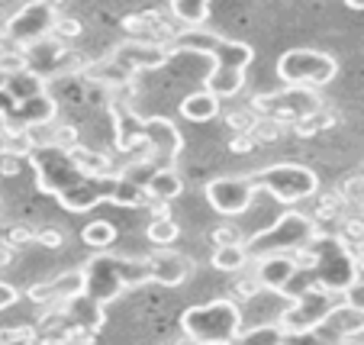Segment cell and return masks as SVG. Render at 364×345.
I'll return each mask as SVG.
<instances>
[{
    "instance_id": "obj_27",
    "label": "cell",
    "mask_w": 364,
    "mask_h": 345,
    "mask_svg": "<svg viewBox=\"0 0 364 345\" xmlns=\"http://www.w3.org/2000/svg\"><path fill=\"white\" fill-rule=\"evenodd\" d=\"M178 235H181V226L174 223V216H161V220L149 223V242L159 245V249H171L178 242Z\"/></svg>"
},
{
    "instance_id": "obj_8",
    "label": "cell",
    "mask_w": 364,
    "mask_h": 345,
    "mask_svg": "<svg viewBox=\"0 0 364 345\" xmlns=\"http://www.w3.org/2000/svg\"><path fill=\"white\" fill-rule=\"evenodd\" d=\"M338 75V62L319 48H290L277 58V78L296 90H319Z\"/></svg>"
},
{
    "instance_id": "obj_43",
    "label": "cell",
    "mask_w": 364,
    "mask_h": 345,
    "mask_svg": "<svg viewBox=\"0 0 364 345\" xmlns=\"http://www.w3.org/2000/svg\"><path fill=\"white\" fill-rule=\"evenodd\" d=\"M168 345H200L197 339H191V336H178V339H171Z\"/></svg>"
},
{
    "instance_id": "obj_31",
    "label": "cell",
    "mask_w": 364,
    "mask_h": 345,
    "mask_svg": "<svg viewBox=\"0 0 364 345\" xmlns=\"http://www.w3.org/2000/svg\"><path fill=\"white\" fill-rule=\"evenodd\" d=\"M81 23L77 20H71V16H58V23H55V39L58 42H65V39H75V36H81Z\"/></svg>"
},
{
    "instance_id": "obj_26",
    "label": "cell",
    "mask_w": 364,
    "mask_h": 345,
    "mask_svg": "<svg viewBox=\"0 0 364 345\" xmlns=\"http://www.w3.org/2000/svg\"><path fill=\"white\" fill-rule=\"evenodd\" d=\"M90 78H94V81H100V84H110V87H123V84H129L136 75H132V71H126L119 62L107 58V62H97L94 68H90Z\"/></svg>"
},
{
    "instance_id": "obj_35",
    "label": "cell",
    "mask_w": 364,
    "mask_h": 345,
    "mask_svg": "<svg viewBox=\"0 0 364 345\" xmlns=\"http://www.w3.org/2000/svg\"><path fill=\"white\" fill-rule=\"evenodd\" d=\"M33 239L42 242L46 249H58V245H62V233H58V229H39Z\"/></svg>"
},
{
    "instance_id": "obj_36",
    "label": "cell",
    "mask_w": 364,
    "mask_h": 345,
    "mask_svg": "<svg viewBox=\"0 0 364 345\" xmlns=\"http://www.w3.org/2000/svg\"><path fill=\"white\" fill-rule=\"evenodd\" d=\"M345 197L355 203H364V178H351L348 184H345Z\"/></svg>"
},
{
    "instance_id": "obj_41",
    "label": "cell",
    "mask_w": 364,
    "mask_h": 345,
    "mask_svg": "<svg viewBox=\"0 0 364 345\" xmlns=\"http://www.w3.org/2000/svg\"><path fill=\"white\" fill-rule=\"evenodd\" d=\"M33 229H23V226H16L14 233H10V242H26V239H33Z\"/></svg>"
},
{
    "instance_id": "obj_15",
    "label": "cell",
    "mask_w": 364,
    "mask_h": 345,
    "mask_svg": "<svg viewBox=\"0 0 364 345\" xmlns=\"http://www.w3.org/2000/svg\"><path fill=\"white\" fill-rule=\"evenodd\" d=\"M252 275L258 281V287L274 290V294H287L294 277L300 275V265H296L294 252L290 255H264L258 262H252Z\"/></svg>"
},
{
    "instance_id": "obj_11",
    "label": "cell",
    "mask_w": 364,
    "mask_h": 345,
    "mask_svg": "<svg viewBox=\"0 0 364 345\" xmlns=\"http://www.w3.org/2000/svg\"><path fill=\"white\" fill-rule=\"evenodd\" d=\"M210 207L220 216H242L255 201V184L248 174H223V178H213L203 187Z\"/></svg>"
},
{
    "instance_id": "obj_44",
    "label": "cell",
    "mask_w": 364,
    "mask_h": 345,
    "mask_svg": "<svg viewBox=\"0 0 364 345\" xmlns=\"http://www.w3.org/2000/svg\"><path fill=\"white\" fill-rule=\"evenodd\" d=\"M7 155V139H4V132H0V159Z\"/></svg>"
},
{
    "instance_id": "obj_29",
    "label": "cell",
    "mask_w": 364,
    "mask_h": 345,
    "mask_svg": "<svg viewBox=\"0 0 364 345\" xmlns=\"http://www.w3.org/2000/svg\"><path fill=\"white\" fill-rule=\"evenodd\" d=\"M338 297H342V304L348 307V310H355V313H361V317H364V275H358L355 281H351L348 287L338 294Z\"/></svg>"
},
{
    "instance_id": "obj_33",
    "label": "cell",
    "mask_w": 364,
    "mask_h": 345,
    "mask_svg": "<svg viewBox=\"0 0 364 345\" xmlns=\"http://www.w3.org/2000/svg\"><path fill=\"white\" fill-rule=\"evenodd\" d=\"M284 345H332V342L319 329H313V332H300V336H287Z\"/></svg>"
},
{
    "instance_id": "obj_34",
    "label": "cell",
    "mask_w": 364,
    "mask_h": 345,
    "mask_svg": "<svg viewBox=\"0 0 364 345\" xmlns=\"http://www.w3.org/2000/svg\"><path fill=\"white\" fill-rule=\"evenodd\" d=\"M23 294L14 287V284H7V281H0V310H10V307L20 300Z\"/></svg>"
},
{
    "instance_id": "obj_3",
    "label": "cell",
    "mask_w": 364,
    "mask_h": 345,
    "mask_svg": "<svg viewBox=\"0 0 364 345\" xmlns=\"http://www.w3.org/2000/svg\"><path fill=\"white\" fill-rule=\"evenodd\" d=\"M84 297L94 300L97 307H107L132 287H142L149 281V265L145 255H113V252H100L84 265Z\"/></svg>"
},
{
    "instance_id": "obj_17",
    "label": "cell",
    "mask_w": 364,
    "mask_h": 345,
    "mask_svg": "<svg viewBox=\"0 0 364 345\" xmlns=\"http://www.w3.org/2000/svg\"><path fill=\"white\" fill-rule=\"evenodd\" d=\"M14 110H16V123H20L23 129H36V126H48L55 120L58 104H55V97H48L46 90H42V94H33V97H26V100H20Z\"/></svg>"
},
{
    "instance_id": "obj_47",
    "label": "cell",
    "mask_w": 364,
    "mask_h": 345,
    "mask_svg": "<svg viewBox=\"0 0 364 345\" xmlns=\"http://www.w3.org/2000/svg\"><path fill=\"white\" fill-rule=\"evenodd\" d=\"M358 265H361V268H364V249H361V262H358Z\"/></svg>"
},
{
    "instance_id": "obj_40",
    "label": "cell",
    "mask_w": 364,
    "mask_h": 345,
    "mask_svg": "<svg viewBox=\"0 0 364 345\" xmlns=\"http://www.w3.org/2000/svg\"><path fill=\"white\" fill-rule=\"evenodd\" d=\"M23 336H33V332H26V329H23V332H4V329H0V345H4V342H20V339Z\"/></svg>"
},
{
    "instance_id": "obj_20",
    "label": "cell",
    "mask_w": 364,
    "mask_h": 345,
    "mask_svg": "<svg viewBox=\"0 0 364 345\" xmlns=\"http://www.w3.org/2000/svg\"><path fill=\"white\" fill-rule=\"evenodd\" d=\"M181 191H184V181H181L178 168H159L155 178L149 181V187H145L149 201H155V203L174 201V197H181Z\"/></svg>"
},
{
    "instance_id": "obj_2",
    "label": "cell",
    "mask_w": 364,
    "mask_h": 345,
    "mask_svg": "<svg viewBox=\"0 0 364 345\" xmlns=\"http://www.w3.org/2000/svg\"><path fill=\"white\" fill-rule=\"evenodd\" d=\"M171 52H197V55H210L213 58V71L206 78V87L216 100L235 97L245 87V68L255 62V52L248 42H235L226 36L213 33L206 26L197 29H181L171 36Z\"/></svg>"
},
{
    "instance_id": "obj_18",
    "label": "cell",
    "mask_w": 364,
    "mask_h": 345,
    "mask_svg": "<svg viewBox=\"0 0 364 345\" xmlns=\"http://www.w3.org/2000/svg\"><path fill=\"white\" fill-rule=\"evenodd\" d=\"M65 152H68L71 165H75L81 174H87V178H110V174H117L113 171V161L107 159V155L87 149V145H68Z\"/></svg>"
},
{
    "instance_id": "obj_5",
    "label": "cell",
    "mask_w": 364,
    "mask_h": 345,
    "mask_svg": "<svg viewBox=\"0 0 364 345\" xmlns=\"http://www.w3.org/2000/svg\"><path fill=\"white\" fill-rule=\"evenodd\" d=\"M181 329L200 345H232V339L242 332V310L229 297L187 307L181 313Z\"/></svg>"
},
{
    "instance_id": "obj_19",
    "label": "cell",
    "mask_w": 364,
    "mask_h": 345,
    "mask_svg": "<svg viewBox=\"0 0 364 345\" xmlns=\"http://www.w3.org/2000/svg\"><path fill=\"white\" fill-rule=\"evenodd\" d=\"M181 117L191 120V123H210V120L220 117V100H216L210 90H193L181 100Z\"/></svg>"
},
{
    "instance_id": "obj_32",
    "label": "cell",
    "mask_w": 364,
    "mask_h": 345,
    "mask_svg": "<svg viewBox=\"0 0 364 345\" xmlns=\"http://www.w3.org/2000/svg\"><path fill=\"white\" fill-rule=\"evenodd\" d=\"M345 245H348V242H358V245H361L364 249V220L361 216H351V220H345Z\"/></svg>"
},
{
    "instance_id": "obj_10",
    "label": "cell",
    "mask_w": 364,
    "mask_h": 345,
    "mask_svg": "<svg viewBox=\"0 0 364 345\" xmlns=\"http://www.w3.org/2000/svg\"><path fill=\"white\" fill-rule=\"evenodd\" d=\"M58 7L55 4H46V0H36V4H23L7 23H4V36H7L10 46H20L29 48L36 42L48 39L55 33V23H58Z\"/></svg>"
},
{
    "instance_id": "obj_37",
    "label": "cell",
    "mask_w": 364,
    "mask_h": 345,
    "mask_svg": "<svg viewBox=\"0 0 364 345\" xmlns=\"http://www.w3.org/2000/svg\"><path fill=\"white\" fill-rule=\"evenodd\" d=\"M145 23H151V16H123L126 33H142Z\"/></svg>"
},
{
    "instance_id": "obj_1",
    "label": "cell",
    "mask_w": 364,
    "mask_h": 345,
    "mask_svg": "<svg viewBox=\"0 0 364 345\" xmlns=\"http://www.w3.org/2000/svg\"><path fill=\"white\" fill-rule=\"evenodd\" d=\"M29 165L36 171L39 191L52 193L65 210L71 213H87L100 201H110L113 187H117V174L110 178H87L68 161V152L58 145H46V149H33L29 152Z\"/></svg>"
},
{
    "instance_id": "obj_4",
    "label": "cell",
    "mask_w": 364,
    "mask_h": 345,
    "mask_svg": "<svg viewBox=\"0 0 364 345\" xmlns=\"http://www.w3.org/2000/svg\"><path fill=\"white\" fill-rule=\"evenodd\" d=\"M294 258H296V265H300V271L309 268L313 277H316L313 284H319V287L329 290V294H342V290L361 275V265H358L355 252H351L338 235H316L309 245L296 249Z\"/></svg>"
},
{
    "instance_id": "obj_24",
    "label": "cell",
    "mask_w": 364,
    "mask_h": 345,
    "mask_svg": "<svg viewBox=\"0 0 364 345\" xmlns=\"http://www.w3.org/2000/svg\"><path fill=\"white\" fill-rule=\"evenodd\" d=\"M284 332L277 323H262L252 326V329H242L239 336L232 339V345H284Z\"/></svg>"
},
{
    "instance_id": "obj_28",
    "label": "cell",
    "mask_w": 364,
    "mask_h": 345,
    "mask_svg": "<svg viewBox=\"0 0 364 345\" xmlns=\"http://www.w3.org/2000/svg\"><path fill=\"white\" fill-rule=\"evenodd\" d=\"M110 203H117V207H145V203H149V193H145V187L129 184V181H123L117 174V187H113Z\"/></svg>"
},
{
    "instance_id": "obj_38",
    "label": "cell",
    "mask_w": 364,
    "mask_h": 345,
    "mask_svg": "<svg viewBox=\"0 0 364 345\" xmlns=\"http://www.w3.org/2000/svg\"><path fill=\"white\" fill-rule=\"evenodd\" d=\"M0 171H4V174H16V171H20V159H16V155H4V159H0Z\"/></svg>"
},
{
    "instance_id": "obj_6",
    "label": "cell",
    "mask_w": 364,
    "mask_h": 345,
    "mask_svg": "<svg viewBox=\"0 0 364 345\" xmlns=\"http://www.w3.org/2000/svg\"><path fill=\"white\" fill-rule=\"evenodd\" d=\"M316 235H319V229H316L313 216L300 213V210H287V213L277 216L268 229L248 235L245 252L252 262H258V258H264V255H290V252L309 245Z\"/></svg>"
},
{
    "instance_id": "obj_45",
    "label": "cell",
    "mask_w": 364,
    "mask_h": 345,
    "mask_svg": "<svg viewBox=\"0 0 364 345\" xmlns=\"http://www.w3.org/2000/svg\"><path fill=\"white\" fill-rule=\"evenodd\" d=\"M348 7L351 10H364V0H348Z\"/></svg>"
},
{
    "instance_id": "obj_9",
    "label": "cell",
    "mask_w": 364,
    "mask_h": 345,
    "mask_svg": "<svg viewBox=\"0 0 364 345\" xmlns=\"http://www.w3.org/2000/svg\"><path fill=\"white\" fill-rule=\"evenodd\" d=\"M338 304H342V297H338V294H329V290H323L319 284H309V287H303L300 294L290 300V307L281 313L277 326H281L284 336L313 332V329H319V326H323V319L329 317Z\"/></svg>"
},
{
    "instance_id": "obj_14",
    "label": "cell",
    "mask_w": 364,
    "mask_h": 345,
    "mask_svg": "<svg viewBox=\"0 0 364 345\" xmlns=\"http://www.w3.org/2000/svg\"><path fill=\"white\" fill-rule=\"evenodd\" d=\"M145 265H149V281L159 287H181L193 275V258L174 249L151 252V255H145Z\"/></svg>"
},
{
    "instance_id": "obj_7",
    "label": "cell",
    "mask_w": 364,
    "mask_h": 345,
    "mask_svg": "<svg viewBox=\"0 0 364 345\" xmlns=\"http://www.w3.org/2000/svg\"><path fill=\"white\" fill-rule=\"evenodd\" d=\"M248 178H252L255 191H268L271 197H277V201L287 203V207L303 203L319 193V174L306 165H296V161L268 165V168H262V171L248 174Z\"/></svg>"
},
{
    "instance_id": "obj_22",
    "label": "cell",
    "mask_w": 364,
    "mask_h": 345,
    "mask_svg": "<svg viewBox=\"0 0 364 345\" xmlns=\"http://www.w3.org/2000/svg\"><path fill=\"white\" fill-rule=\"evenodd\" d=\"M168 10L184 29H197L210 20V4H203V0H171Z\"/></svg>"
},
{
    "instance_id": "obj_21",
    "label": "cell",
    "mask_w": 364,
    "mask_h": 345,
    "mask_svg": "<svg viewBox=\"0 0 364 345\" xmlns=\"http://www.w3.org/2000/svg\"><path fill=\"white\" fill-rule=\"evenodd\" d=\"M142 123H145V120L132 117L129 110L117 107V145L123 149V152H132V149H142V145H145Z\"/></svg>"
},
{
    "instance_id": "obj_39",
    "label": "cell",
    "mask_w": 364,
    "mask_h": 345,
    "mask_svg": "<svg viewBox=\"0 0 364 345\" xmlns=\"http://www.w3.org/2000/svg\"><path fill=\"white\" fill-rule=\"evenodd\" d=\"M229 145H232V152H235V149H239V152H248V149H252V145H255V139H252V136H248V132H245V136L232 139V142H229Z\"/></svg>"
},
{
    "instance_id": "obj_23",
    "label": "cell",
    "mask_w": 364,
    "mask_h": 345,
    "mask_svg": "<svg viewBox=\"0 0 364 345\" xmlns=\"http://www.w3.org/2000/svg\"><path fill=\"white\" fill-rule=\"evenodd\" d=\"M213 268L226 271V275H242L245 268H252L245 245H216L213 249Z\"/></svg>"
},
{
    "instance_id": "obj_42",
    "label": "cell",
    "mask_w": 364,
    "mask_h": 345,
    "mask_svg": "<svg viewBox=\"0 0 364 345\" xmlns=\"http://www.w3.org/2000/svg\"><path fill=\"white\" fill-rule=\"evenodd\" d=\"M14 262V245H0V268H7Z\"/></svg>"
},
{
    "instance_id": "obj_25",
    "label": "cell",
    "mask_w": 364,
    "mask_h": 345,
    "mask_svg": "<svg viewBox=\"0 0 364 345\" xmlns=\"http://www.w3.org/2000/svg\"><path fill=\"white\" fill-rule=\"evenodd\" d=\"M81 242L90 245V249H110L113 242H117V226L107 220H90L87 226L81 229Z\"/></svg>"
},
{
    "instance_id": "obj_13",
    "label": "cell",
    "mask_w": 364,
    "mask_h": 345,
    "mask_svg": "<svg viewBox=\"0 0 364 345\" xmlns=\"http://www.w3.org/2000/svg\"><path fill=\"white\" fill-rule=\"evenodd\" d=\"M113 62H119L126 71L139 75V71H155L165 68L168 62L174 58V52L168 46H159L151 39H123L117 48H113Z\"/></svg>"
},
{
    "instance_id": "obj_12",
    "label": "cell",
    "mask_w": 364,
    "mask_h": 345,
    "mask_svg": "<svg viewBox=\"0 0 364 345\" xmlns=\"http://www.w3.org/2000/svg\"><path fill=\"white\" fill-rule=\"evenodd\" d=\"M145 132V155L159 168H174L178 165V155L184 152V136L181 129L165 117H149L142 123Z\"/></svg>"
},
{
    "instance_id": "obj_16",
    "label": "cell",
    "mask_w": 364,
    "mask_h": 345,
    "mask_svg": "<svg viewBox=\"0 0 364 345\" xmlns=\"http://www.w3.org/2000/svg\"><path fill=\"white\" fill-rule=\"evenodd\" d=\"M77 297H84V271L81 268H71V271H62L55 275L52 281L39 284V287L29 290V300L36 304H75Z\"/></svg>"
},
{
    "instance_id": "obj_30",
    "label": "cell",
    "mask_w": 364,
    "mask_h": 345,
    "mask_svg": "<svg viewBox=\"0 0 364 345\" xmlns=\"http://www.w3.org/2000/svg\"><path fill=\"white\" fill-rule=\"evenodd\" d=\"M210 235H213L216 245H245V239H248V235H242L239 229H232V226H220L216 233H210Z\"/></svg>"
},
{
    "instance_id": "obj_46",
    "label": "cell",
    "mask_w": 364,
    "mask_h": 345,
    "mask_svg": "<svg viewBox=\"0 0 364 345\" xmlns=\"http://www.w3.org/2000/svg\"><path fill=\"white\" fill-rule=\"evenodd\" d=\"M4 46H10V42H7V36H4V29H0V48Z\"/></svg>"
}]
</instances>
